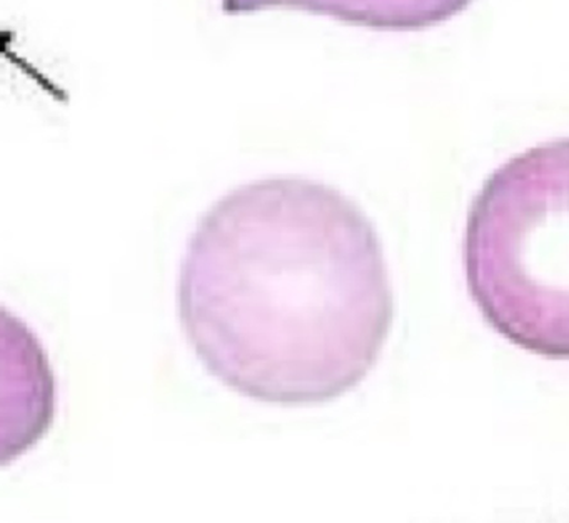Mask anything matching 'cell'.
<instances>
[{
    "instance_id": "1",
    "label": "cell",
    "mask_w": 569,
    "mask_h": 523,
    "mask_svg": "<svg viewBox=\"0 0 569 523\" xmlns=\"http://www.w3.org/2000/svg\"><path fill=\"white\" fill-rule=\"evenodd\" d=\"M178 305L212 376L281 405L358 386L395 320L371 220L335 187L291 175L244 183L204 213L182 259Z\"/></svg>"
},
{
    "instance_id": "3",
    "label": "cell",
    "mask_w": 569,
    "mask_h": 523,
    "mask_svg": "<svg viewBox=\"0 0 569 523\" xmlns=\"http://www.w3.org/2000/svg\"><path fill=\"white\" fill-rule=\"evenodd\" d=\"M475 0H226L229 12L299 7L352 26L386 32H418L448 22Z\"/></svg>"
},
{
    "instance_id": "2",
    "label": "cell",
    "mask_w": 569,
    "mask_h": 523,
    "mask_svg": "<svg viewBox=\"0 0 569 523\" xmlns=\"http://www.w3.org/2000/svg\"><path fill=\"white\" fill-rule=\"evenodd\" d=\"M462 265L498 335L569 360V137L511 157L486 179L466 219Z\"/></svg>"
}]
</instances>
